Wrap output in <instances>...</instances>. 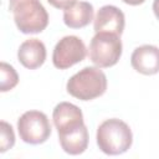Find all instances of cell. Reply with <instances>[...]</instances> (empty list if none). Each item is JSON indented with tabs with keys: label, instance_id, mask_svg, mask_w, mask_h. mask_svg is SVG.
Returning a JSON list of instances; mask_svg holds the SVG:
<instances>
[{
	"label": "cell",
	"instance_id": "6da1fadb",
	"mask_svg": "<svg viewBox=\"0 0 159 159\" xmlns=\"http://www.w3.org/2000/svg\"><path fill=\"white\" fill-rule=\"evenodd\" d=\"M96 139L98 148L104 154L119 155L132 147L133 134L125 122L118 118H111L98 125Z\"/></svg>",
	"mask_w": 159,
	"mask_h": 159
},
{
	"label": "cell",
	"instance_id": "7a4b0ae2",
	"mask_svg": "<svg viewBox=\"0 0 159 159\" xmlns=\"http://www.w3.org/2000/svg\"><path fill=\"white\" fill-rule=\"evenodd\" d=\"M9 9L22 34H39L48 25V14L40 0H9Z\"/></svg>",
	"mask_w": 159,
	"mask_h": 159
},
{
	"label": "cell",
	"instance_id": "3957f363",
	"mask_svg": "<svg viewBox=\"0 0 159 159\" xmlns=\"http://www.w3.org/2000/svg\"><path fill=\"white\" fill-rule=\"evenodd\" d=\"M66 89L77 99L91 101L106 92L107 77L99 67H84L67 81Z\"/></svg>",
	"mask_w": 159,
	"mask_h": 159
},
{
	"label": "cell",
	"instance_id": "277c9868",
	"mask_svg": "<svg viewBox=\"0 0 159 159\" xmlns=\"http://www.w3.org/2000/svg\"><path fill=\"white\" fill-rule=\"evenodd\" d=\"M122 56L120 36L113 32H96L89 42V60L99 68L114 66Z\"/></svg>",
	"mask_w": 159,
	"mask_h": 159
},
{
	"label": "cell",
	"instance_id": "5b68a950",
	"mask_svg": "<svg viewBox=\"0 0 159 159\" xmlns=\"http://www.w3.org/2000/svg\"><path fill=\"white\" fill-rule=\"evenodd\" d=\"M17 132L22 142L37 145L50 138L51 124L43 112L27 111L17 119Z\"/></svg>",
	"mask_w": 159,
	"mask_h": 159
},
{
	"label": "cell",
	"instance_id": "8992f818",
	"mask_svg": "<svg viewBox=\"0 0 159 159\" xmlns=\"http://www.w3.org/2000/svg\"><path fill=\"white\" fill-rule=\"evenodd\" d=\"M87 56V48L84 42L75 36L62 37L55 46L52 53V63L58 70H66L73 65L83 61Z\"/></svg>",
	"mask_w": 159,
	"mask_h": 159
},
{
	"label": "cell",
	"instance_id": "52a82bcc",
	"mask_svg": "<svg viewBox=\"0 0 159 159\" xmlns=\"http://www.w3.org/2000/svg\"><path fill=\"white\" fill-rule=\"evenodd\" d=\"M52 119L58 135L84 125L82 111L76 104L70 102H62L57 104L52 112Z\"/></svg>",
	"mask_w": 159,
	"mask_h": 159
},
{
	"label": "cell",
	"instance_id": "ba28073f",
	"mask_svg": "<svg viewBox=\"0 0 159 159\" xmlns=\"http://www.w3.org/2000/svg\"><path fill=\"white\" fill-rule=\"evenodd\" d=\"M125 25V17L120 9L114 5L102 6L94 17V31L96 32H113L122 35Z\"/></svg>",
	"mask_w": 159,
	"mask_h": 159
},
{
	"label": "cell",
	"instance_id": "9c48e42d",
	"mask_svg": "<svg viewBox=\"0 0 159 159\" xmlns=\"http://www.w3.org/2000/svg\"><path fill=\"white\" fill-rule=\"evenodd\" d=\"M132 67L145 76L159 72V48L154 45H143L137 47L130 56Z\"/></svg>",
	"mask_w": 159,
	"mask_h": 159
},
{
	"label": "cell",
	"instance_id": "30bf717a",
	"mask_svg": "<svg viewBox=\"0 0 159 159\" xmlns=\"http://www.w3.org/2000/svg\"><path fill=\"white\" fill-rule=\"evenodd\" d=\"M17 58L20 63L29 70L39 68L46 60L45 43L39 39H29L24 41L17 50Z\"/></svg>",
	"mask_w": 159,
	"mask_h": 159
},
{
	"label": "cell",
	"instance_id": "8fae6325",
	"mask_svg": "<svg viewBox=\"0 0 159 159\" xmlns=\"http://www.w3.org/2000/svg\"><path fill=\"white\" fill-rule=\"evenodd\" d=\"M93 19V6L87 1H77L63 12V22L70 29L87 26Z\"/></svg>",
	"mask_w": 159,
	"mask_h": 159
},
{
	"label": "cell",
	"instance_id": "7c38bea8",
	"mask_svg": "<svg viewBox=\"0 0 159 159\" xmlns=\"http://www.w3.org/2000/svg\"><path fill=\"white\" fill-rule=\"evenodd\" d=\"M58 140L63 152L71 155L82 154L88 147V130L86 124L76 130L60 134Z\"/></svg>",
	"mask_w": 159,
	"mask_h": 159
},
{
	"label": "cell",
	"instance_id": "4fadbf2b",
	"mask_svg": "<svg viewBox=\"0 0 159 159\" xmlns=\"http://www.w3.org/2000/svg\"><path fill=\"white\" fill-rule=\"evenodd\" d=\"M0 75H1V80H0V91L1 92H7V91L12 89L19 82V76H17L15 68L6 62L0 63Z\"/></svg>",
	"mask_w": 159,
	"mask_h": 159
},
{
	"label": "cell",
	"instance_id": "5bb4252c",
	"mask_svg": "<svg viewBox=\"0 0 159 159\" xmlns=\"http://www.w3.org/2000/svg\"><path fill=\"white\" fill-rule=\"evenodd\" d=\"M0 132H1V137H0V152L5 153L6 150L11 149L15 144V134H14V129L11 127V124L6 123L5 120L0 122Z\"/></svg>",
	"mask_w": 159,
	"mask_h": 159
},
{
	"label": "cell",
	"instance_id": "9a60e30c",
	"mask_svg": "<svg viewBox=\"0 0 159 159\" xmlns=\"http://www.w3.org/2000/svg\"><path fill=\"white\" fill-rule=\"evenodd\" d=\"M47 2L50 5H52L56 9H61V10H67L70 9L72 5H75L77 1L76 0H47Z\"/></svg>",
	"mask_w": 159,
	"mask_h": 159
},
{
	"label": "cell",
	"instance_id": "2e32d148",
	"mask_svg": "<svg viewBox=\"0 0 159 159\" xmlns=\"http://www.w3.org/2000/svg\"><path fill=\"white\" fill-rule=\"evenodd\" d=\"M153 11H154L155 17L159 20V0H154V2H153Z\"/></svg>",
	"mask_w": 159,
	"mask_h": 159
},
{
	"label": "cell",
	"instance_id": "e0dca14e",
	"mask_svg": "<svg viewBox=\"0 0 159 159\" xmlns=\"http://www.w3.org/2000/svg\"><path fill=\"white\" fill-rule=\"evenodd\" d=\"M123 2L128 4V5H132V6H137V5H140L143 4L145 0H122Z\"/></svg>",
	"mask_w": 159,
	"mask_h": 159
}]
</instances>
